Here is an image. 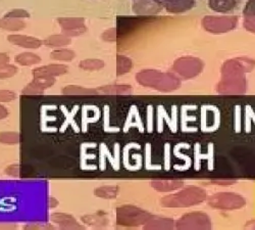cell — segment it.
I'll use <instances>...</instances> for the list:
<instances>
[{"mask_svg": "<svg viewBox=\"0 0 255 230\" xmlns=\"http://www.w3.org/2000/svg\"><path fill=\"white\" fill-rule=\"evenodd\" d=\"M136 80L140 85L159 91H171L179 86L176 77L153 70H145L137 74Z\"/></svg>", "mask_w": 255, "mask_h": 230, "instance_id": "cell-1", "label": "cell"}, {"mask_svg": "<svg viewBox=\"0 0 255 230\" xmlns=\"http://www.w3.org/2000/svg\"><path fill=\"white\" fill-rule=\"evenodd\" d=\"M206 197V193L200 188L187 187L175 195L163 198L161 205L165 208H187L202 203Z\"/></svg>", "mask_w": 255, "mask_h": 230, "instance_id": "cell-2", "label": "cell"}, {"mask_svg": "<svg viewBox=\"0 0 255 230\" xmlns=\"http://www.w3.org/2000/svg\"><path fill=\"white\" fill-rule=\"evenodd\" d=\"M151 216L134 206H124L117 210V222L122 226H140L145 224Z\"/></svg>", "mask_w": 255, "mask_h": 230, "instance_id": "cell-3", "label": "cell"}, {"mask_svg": "<svg viewBox=\"0 0 255 230\" xmlns=\"http://www.w3.org/2000/svg\"><path fill=\"white\" fill-rule=\"evenodd\" d=\"M209 205L212 208L222 210H236L245 205V200L241 196L233 193H220L209 199Z\"/></svg>", "mask_w": 255, "mask_h": 230, "instance_id": "cell-4", "label": "cell"}, {"mask_svg": "<svg viewBox=\"0 0 255 230\" xmlns=\"http://www.w3.org/2000/svg\"><path fill=\"white\" fill-rule=\"evenodd\" d=\"M237 18L233 16H220V17H205L202 20V25L205 30L221 34L236 27Z\"/></svg>", "mask_w": 255, "mask_h": 230, "instance_id": "cell-5", "label": "cell"}, {"mask_svg": "<svg viewBox=\"0 0 255 230\" xmlns=\"http://www.w3.org/2000/svg\"><path fill=\"white\" fill-rule=\"evenodd\" d=\"M57 20L62 34L70 38L81 36L87 31L83 17H59Z\"/></svg>", "mask_w": 255, "mask_h": 230, "instance_id": "cell-6", "label": "cell"}, {"mask_svg": "<svg viewBox=\"0 0 255 230\" xmlns=\"http://www.w3.org/2000/svg\"><path fill=\"white\" fill-rule=\"evenodd\" d=\"M210 220L209 218L202 214L201 212H193L192 214H187L184 217H182L178 223V228H185V229H208L210 228Z\"/></svg>", "mask_w": 255, "mask_h": 230, "instance_id": "cell-7", "label": "cell"}, {"mask_svg": "<svg viewBox=\"0 0 255 230\" xmlns=\"http://www.w3.org/2000/svg\"><path fill=\"white\" fill-rule=\"evenodd\" d=\"M175 70L181 76L185 78H191L196 76L202 69V64L200 60L195 58H181L179 59L175 66Z\"/></svg>", "mask_w": 255, "mask_h": 230, "instance_id": "cell-8", "label": "cell"}, {"mask_svg": "<svg viewBox=\"0 0 255 230\" xmlns=\"http://www.w3.org/2000/svg\"><path fill=\"white\" fill-rule=\"evenodd\" d=\"M162 8L173 13H181L192 9L195 6V0H154Z\"/></svg>", "mask_w": 255, "mask_h": 230, "instance_id": "cell-9", "label": "cell"}, {"mask_svg": "<svg viewBox=\"0 0 255 230\" xmlns=\"http://www.w3.org/2000/svg\"><path fill=\"white\" fill-rule=\"evenodd\" d=\"M7 39L13 45L23 47V48H29V49H37L43 44V41H41L36 37L27 36V35L12 34V35H9Z\"/></svg>", "mask_w": 255, "mask_h": 230, "instance_id": "cell-10", "label": "cell"}, {"mask_svg": "<svg viewBox=\"0 0 255 230\" xmlns=\"http://www.w3.org/2000/svg\"><path fill=\"white\" fill-rule=\"evenodd\" d=\"M133 11L139 15H151L158 13L162 7L154 0H134Z\"/></svg>", "mask_w": 255, "mask_h": 230, "instance_id": "cell-11", "label": "cell"}, {"mask_svg": "<svg viewBox=\"0 0 255 230\" xmlns=\"http://www.w3.org/2000/svg\"><path fill=\"white\" fill-rule=\"evenodd\" d=\"M69 72V68L65 65H48L36 68L33 71L34 77H58Z\"/></svg>", "mask_w": 255, "mask_h": 230, "instance_id": "cell-12", "label": "cell"}, {"mask_svg": "<svg viewBox=\"0 0 255 230\" xmlns=\"http://www.w3.org/2000/svg\"><path fill=\"white\" fill-rule=\"evenodd\" d=\"M50 218L51 221L56 223L61 229H84V226L80 225L73 216L68 214L54 213Z\"/></svg>", "mask_w": 255, "mask_h": 230, "instance_id": "cell-13", "label": "cell"}, {"mask_svg": "<svg viewBox=\"0 0 255 230\" xmlns=\"http://www.w3.org/2000/svg\"><path fill=\"white\" fill-rule=\"evenodd\" d=\"M240 0H208L209 7L218 12H230L235 9Z\"/></svg>", "mask_w": 255, "mask_h": 230, "instance_id": "cell-14", "label": "cell"}, {"mask_svg": "<svg viewBox=\"0 0 255 230\" xmlns=\"http://www.w3.org/2000/svg\"><path fill=\"white\" fill-rule=\"evenodd\" d=\"M26 28V23L20 18H14V17H5L0 18V29L5 31H11V32H17Z\"/></svg>", "mask_w": 255, "mask_h": 230, "instance_id": "cell-15", "label": "cell"}, {"mask_svg": "<svg viewBox=\"0 0 255 230\" xmlns=\"http://www.w3.org/2000/svg\"><path fill=\"white\" fill-rule=\"evenodd\" d=\"M43 43L49 47H54V48L63 47L71 44V38L63 34L51 35L43 41Z\"/></svg>", "mask_w": 255, "mask_h": 230, "instance_id": "cell-16", "label": "cell"}, {"mask_svg": "<svg viewBox=\"0 0 255 230\" xmlns=\"http://www.w3.org/2000/svg\"><path fill=\"white\" fill-rule=\"evenodd\" d=\"M41 61V57L33 52H23L15 56V62L19 66L30 67L34 65H38Z\"/></svg>", "mask_w": 255, "mask_h": 230, "instance_id": "cell-17", "label": "cell"}, {"mask_svg": "<svg viewBox=\"0 0 255 230\" xmlns=\"http://www.w3.org/2000/svg\"><path fill=\"white\" fill-rule=\"evenodd\" d=\"M182 185L183 183L177 180H156L152 182V186L154 187V190L158 192L175 191V190H178V188Z\"/></svg>", "mask_w": 255, "mask_h": 230, "instance_id": "cell-18", "label": "cell"}, {"mask_svg": "<svg viewBox=\"0 0 255 230\" xmlns=\"http://www.w3.org/2000/svg\"><path fill=\"white\" fill-rule=\"evenodd\" d=\"M62 93L66 95H93L97 94L98 91L97 89L85 88L78 85H68L65 88H62Z\"/></svg>", "mask_w": 255, "mask_h": 230, "instance_id": "cell-19", "label": "cell"}, {"mask_svg": "<svg viewBox=\"0 0 255 230\" xmlns=\"http://www.w3.org/2000/svg\"><path fill=\"white\" fill-rule=\"evenodd\" d=\"M172 220L166 218H160V217H150L145 223L144 228L146 229H163V228H171L174 224L171 222Z\"/></svg>", "mask_w": 255, "mask_h": 230, "instance_id": "cell-20", "label": "cell"}, {"mask_svg": "<svg viewBox=\"0 0 255 230\" xmlns=\"http://www.w3.org/2000/svg\"><path fill=\"white\" fill-rule=\"evenodd\" d=\"M97 91L103 94H129L132 92V87L128 85H108L99 87Z\"/></svg>", "mask_w": 255, "mask_h": 230, "instance_id": "cell-21", "label": "cell"}, {"mask_svg": "<svg viewBox=\"0 0 255 230\" xmlns=\"http://www.w3.org/2000/svg\"><path fill=\"white\" fill-rule=\"evenodd\" d=\"M94 194L98 198L111 200V199L117 198V196L119 194V188H118V186L106 185V186H102V187L96 188Z\"/></svg>", "mask_w": 255, "mask_h": 230, "instance_id": "cell-22", "label": "cell"}, {"mask_svg": "<svg viewBox=\"0 0 255 230\" xmlns=\"http://www.w3.org/2000/svg\"><path fill=\"white\" fill-rule=\"evenodd\" d=\"M80 69L84 71H98L101 70L104 67V62L100 59H95V58H88V59H84L80 61L79 64Z\"/></svg>", "mask_w": 255, "mask_h": 230, "instance_id": "cell-23", "label": "cell"}, {"mask_svg": "<svg viewBox=\"0 0 255 230\" xmlns=\"http://www.w3.org/2000/svg\"><path fill=\"white\" fill-rule=\"evenodd\" d=\"M132 70V60L125 55H118L117 57V74L119 76L127 74Z\"/></svg>", "mask_w": 255, "mask_h": 230, "instance_id": "cell-24", "label": "cell"}, {"mask_svg": "<svg viewBox=\"0 0 255 230\" xmlns=\"http://www.w3.org/2000/svg\"><path fill=\"white\" fill-rule=\"evenodd\" d=\"M50 57L59 61H71L76 57V53L71 49H55L50 53Z\"/></svg>", "mask_w": 255, "mask_h": 230, "instance_id": "cell-25", "label": "cell"}, {"mask_svg": "<svg viewBox=\"0 0 255 230\" xmlns=\"http://www.w3.org/2000/svg\"><path fill=\"white\" fill-rule=\"evenodd\" d=\"M82 221L89 226L102 227L108 224V219L100 215H86L82 217Z\"/></svg>", "mask_w": 255, "mask_h": 230, "instance_id": "cell-26", "label": "cell"}, {"mask_svg": "<svg viewBox=\"0 0 255 230\" xmlns=\"http://www.w3.org/2000/svg\"><path fill=\"white\" fill-rule=\"evenodd\" d=\"M19 142V134L17 132H1L0 133V143L15 144Z\"/></svg>", "mask_w": 255, "mask_h": 230, "instance_id": "cell-27", "label": "cell"}, {"mask_svg": "<svg viewBox=\"0 0 255 230\" xmlns=\"http://www.w3.org/2000/svg\"><path fill=\"white\" fill-rule=\"evenodd\" d=\"M44 89L41 86H39L35 81H32L31 83L22 90V94L24 95H39V94H43Z\"/></svg>", "mask_w": 255, "mask_h": 230, "instance_id": "cell-28", "label": "cell"}, {"mask_svg": "<svg viewBox=\"0 0 255 230\" xmlns=\"http://www.w3.org/2000/svg\"><path fill=\"white\" fill-rule=\"evenodd\" d=\"M17 73V68L13 65L6 64L0 67V79L11 78Z\"/></svg>", "mask_w": 255, "mask_h": 230, "instance_id": "cell-29", "label": "cell"}, {"mask_svg": "<svg viewBox=\"0 0 255 230\" xmlns=\"http://www.w3.org/2000/svg\"><path fill=\"white\" fill-rule=\"evenodd\" d=\"M39 86H41L43 89L49 88L51 87L54 82H55V78L53 77H34V80Z\"/></svg>", "mask_w": 255, "mask_h": 230, "instance_id": "cell-30", "label": "cell"}, {"mask_svg": "<svg viewBox=\"0 0 255 230\" xmlns=\"http://www.w3.org/2000/svg\"><path fill=\"white\" fill-rule=\"evenodd\" d=\"M5 17H14V18H28L30 17V13L26 10V9H22V8H16V9H12L10 11H8L7 13L4 14Z\"/></svg>", "mask_w": 255, "mask_h": 230, "instance_id": "cell-31", "label": "cell"}, {"mask_svg": "<svg viewBox=\"0 0 255 230\" xmlns=\"http://www.w3.org/2000/svg\"><path fill=\"white\" fill-rule=\"evenodd\" d=\"M16 97L15 93L10 90H0V102H10Z\"/></svg>", "mask_w": 255, "mask_h": 230, "instance_id": "cell-32", "label": "cell"}, {"mask_svg": "<svg viewBox=\"0 0 255 230\" xmlns=\"http://www.w3.org/2000/svg\"><path fill=\"white\" fill-rule=\"evenodd\" d=\"M243 13L246 17H255V0H249L245 5Z\"/></svg>", "mask_w": 255, "mask_h": 230, "instance_id": "cell-33", "label": "cell"}, {"mask_svg": "<svg viewBox=\"0 0 255 230\" xmlns=\"http://www.w3.org/2000/svg\"><path fill=\"white\" fill-rule=\"evenodd\" d=\"M102 39L106 42H116L117 41V29L113 28L110 30H106L102 34Z\"/></svg>", "mask_w": 255, "mask_h": 230, "instance_id": "cell-34", "label": "cell"}, {"mask_svg": "<svg viewBox=\"0 0 255 230\" xmlns=\"http://www.w3.org/2000/svg\"><path fill=\"white\" fill-rule=\"evenodd\" d=\"M18 172H19V166L17 164H12L5 169V174L12 177H17Z\"/></svg>", "mask_w": 255, "mask_h": 230, "instance_id": "cell-35", "label": "cell"}, {"mask_svg": "<svg viewBox=\"0 0 255 230\" xmlns=\"http://www.w3.org/2000/svg\"><path fill=\"white\" fill-rule=\"evenodd\" d=\"M9 62V56L7 53L0 52V67L4 66Z\"/></svg>", "mask_w": 255, "mask_h": 230, "instance_id": "cell-36", "label": "cell"}, {"mask_svg": "<svg viewBox=\"0 0 255 230\" xmlns=\"http://www.w3.org/2000/svg\"><path fill=\"white\" fill-rule=\"evenodd\" d=\"M8 116V111L6 108H4L2 104H0V120L5 119Z\"/></svg>", "mask_w": 255, "mask_h": 230, "instance_id": "cell-37", "label": "cell"}, {"mask_svg": "<svg viewBox=\"0 0 255 230\" xmlns=\"http://www.w3.org/2000/svg\"><path fill=\"white\" fill-rule=\"evenodd\" d=\"M49 204H50V208H55L58 205V202L54 198H50Z\"/></svg>", "mask_w": 255, "mask_h": 230, "instance_id": "cell-38", "label": "cell"}]
</instances>
